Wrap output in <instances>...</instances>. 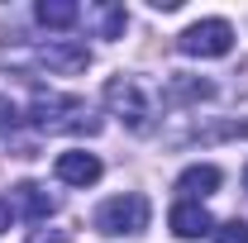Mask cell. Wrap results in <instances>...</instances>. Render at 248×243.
I'll use <instances>...</instances> for the list:
<instances>
[{
	"mask_svg": "<svg viewBox=\"0 0 248 243\" xmlns=\"http://www.w3.org/2000/svg\"><path fill=\"white\" fill-rule=\"evenodd\" d=\"M29 124L38 134H95L100 120L86 110V100L77 95H58V91H38L29 105Z\"/></svg>",
	"mask_w": 248,
	"mask_h": 243,
	"instance_id": "cell-1",
	"label": "cell"
},
{
	"mask_svg": "<svg viewBox=\"0 0 248 243\" xmlns=\"http://www.w3.org/2000/svg\"><path fill=\"white\" fill-rule=\"evenodd\" d=\"M5 67H48V72H81L91 67V48L86 43H67V38H53V43H33V48H5Z\"/></svg>",
	"mask_w": 248,
	"mask_h": 243,
	"instance_id": "cell-2",
	"label": "cell"
},
{
	"mask_svg": "<svg viewBox=\"0 0 248 243\" xmlns=\"http://www.w3.org/2000/svg\"><path fill=\"white\" fill-rule=\"evenodd\" d=\"M95 229L100 234H139V229H148V196H139V191L110 196L95 210Z\"/></svg>",
	"mask_w": 248,
	"mask_h": 243,
	"instance_id": "cell-3",
	"label": "cell"
},
{
	"mask_svg": "<svg viewBox=\"0 0 248 243\" xmlns=\"http://www.w3.org/2000/svg\"><path fill=\"white\" fill-rule=\"evenodd\" d=\"M177 48L186 58H224L234 48V24L229 19H196L177 33Z\"/></svg>",
	"mask_w": 248,
	"mask_h": 243,
	"instance_id": "cell-4",
	"label": "cell"
},
{
	"mask_svg": "<svg viewBox=\"0 0 248 243\" xmlns=\"http://www.w3.org/2000/svg\"><path fill=\"white\" fill-rule=\"evenodd\" d=\"M105 110L124 124V129H148V95L134 76H110L105 81Z\"/></svg>",
	"mask_w": 248,
	"mask_h": 243,
	"instance_id": "cell-5",
	"label": "cell"
},
{
	"mask_svg": "<svg viewBox=\"0 0 248 243\" xmlns=\"http://www.w3.org/2000/svg\"><path fill=\"white\" fill-rule=\"evenodd\" d=\"M167 224H172L177 239H205V234H215V219H210V210L201 200H177L172 214H167Z\"/></svg>",
	"mask_w": 248,
	"mask_h": 243,
	"instance_id": "cell-6",
	"label": "cell"
},
{
	"mask_svg": "<svg viewBox=\"0 0 248 243\" xmlns=\"http://www.w3.org/2000/svg\"><path fill=\"white\" fill-rule=\"evenodd\" d=\"M58 182H67V186H95L100 182V157H95V152H62L58 157Z\"/></svg>",
	"mask_w": 248,
	"mask_h": 243,
	"instance_id": "cell-7",
	"label": "cell"
},
{
	"mask_svg": "<svg viewBox=\"0 0 248 243\" xmlns=\"http://www.w3.org/2000/svg\"><path fill=\"white\" fill-rule=\"evenodd\" d=\"M219 167H210V162H201V167H186L182 177H177V191H182V200H201V196H210V191H219Z\"/></svg>",
	"mask_w": 248,
	"mask_h": 243,
	"instance_id": "cell-8",
	"label": "cell"
},
{
	"mask_svg": "<svg viewBox=\"0 0 248 243\" xmlns=\"http://www.w3.org/2000/svg\"><path fill=\"white\" fill-rule=\"evenodd\" d=\"M210 95H215V86L201 81V76H172L167 91H162V100H167V105H201V100H210Z\"/></svg>",
	"mask_w": 248,
	"mask_h": 243,
	"instance_id": "cell-9",
	"label": "cell"
},
{
	"mask_svg": "<svg viewBox=\"0 0 248 243\" xmlns=\"http://www.w3.org/2000/svg\"><path fill=\"white\" fill-rule=\"evenodd\" d=\"M15 200H19V210L29 214L33 224H43L48 214L58 210V200H53V196H48L38 182H19V186H15Z\"/></svg>",
	"mask_w": 248,
	"mask_h": 243,
	"instance_id": "cell-10",
	"label": "cell"
},
{
	"mask_svg": "<svg viewBox=\"0 0 248 243\" xmlns=\"http://www.w3.org/2000/svg\"><path fill=\"white\" fill-rule=\"evenodd\" d=\"M33 19H38L43 29H72V24L81 19V10H77L72 0H38V10H33Z\"/></svg>",
	"mask_w": 248,
	"mask_h": 243,
	"instance_id": "cell-11",
	"label": "cell"
},
{
	"mask_svg": "<svg viewBox=\"0 0 248 243\" xmlns=\"http://www.w3.org/2000/svg\"><path fill=\"white\" fill-rule=\"evenodd\" d=\"M95 24H100V38H120L129 15H124V5H95Z\"/></svg>",
	"mask_w": 248,
	"mask_h": 243,
	"instance_id": "cell-12",
	"label": "cell"
},
{
	"mask_svg": "<svg viewBox=\"0 0 248 243\" xmlns=\"http://www.w3.org/2000/svg\"><path fill=\"white\" fill-rule=\"evenodd\" d=\"M19 124H24L19 105H15L10 95H0V138H15V134H19Z\"/></svg>",
	"mask_w": 248,
	"mask_h": 243,
	"instance_id": "cell-13",
	"label": "cell"
},
{
	"mask_svg": "<svg viewBox=\"0 0 248 243\" xmlns=\"http://www.w3.org/2000/svg\"><path fill=\"white\" fill-rule=\"evenodd\" d=\"M215 243H248V224L244 219H224L215 229Z\"/></svg>",
	"mask_w": 248,
	"mask_h": 243,
	"instance_id": "cell-14",
	"label": "cell"
},
{
	"mask_svg": "<svg viewBox=\"0 0 248 243\" xmlns=\"http://www.w3.org/2000/svg\"><path fill=\"white\" fill-rule=\"evenodd\" d=\"M29 243H67V234H62V229H33Z\"/></svg>",
	"mask_w": 248,
	"mask_h": 243,
	"instance_id": "cell-15",
	"label": "cell"
},
{
	"mask_svg": "<svg viewBox=\"0 0 248 243\" xmlns=\"http://www.w3.org/2000/svg\"><path fill=\"white\" fill-rule=\"evenodd\" d=\"M5 229H10V205L0 200V234H5Z\"/></svg>",
	"mask_w": 248,
	"mask_h": 243,
	"instance_id": "cell-16",
	"label": "cell"
},
{
	"mask_svg": "<svg viewBox=\"0 0 248 243\" xmlns=\"http://www.w3.org/2000/svg\"><path fill=\"white\" fill-rule=\"evenodd\" d=\"M244 186H248V167H244Z\"/></svg>",
	"mask_w": 248,
	"mask_h": 243,
	"instance_id": "cell-17",
	"label": "cell"
}]
</instances>
